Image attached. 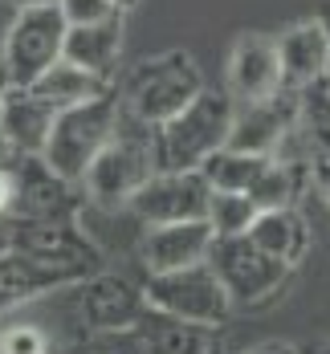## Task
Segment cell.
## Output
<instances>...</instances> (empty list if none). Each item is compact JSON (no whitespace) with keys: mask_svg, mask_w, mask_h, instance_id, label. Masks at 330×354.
<instances>
[{"mask_svg":"<svg viewBox=\"0 0 330 354\" xmlns=\"http://www.w3.org/2000/svg\"><path fill=\"white\" fill-rule=\"evenodd\" d=\"M163 171L159 167V139H155V127H147L139 118H131L127 110L118 114V127L110 142L98 151V159L90 163V171L82 179V187L107 204V208H127V200L143 187L147 179Z\"/></svg>","mask_w":330,"mask_h":354,"instance_id":"cell-1","label":"cell"},{"mask_svg":"<svg viewBox=\"0 0 330 354\" xmlns=\"http://www.w3.org/2000/svg\"><path fill=\"white\" fill-rule=\"evenodd\" d=\"M114 90H118V106L131 118H139L147 127H163L204 90V77L196 70L192 53L176 49V53H159V57L139 62Z\"/></svg>","mask_w":330,"mask_h":354,"instance_id":"cell-2","label":"cell"},{"mask_svg":"<svg viewBox=\"0 0 330 354\" xmlns=\"http://www.w3.org/2000/svg\"><path fill=\"white\" fill-rule=\"evenodd\" d=\"M232 110H237V102L228 94L200 90L176 118L155 127L159 167L163 171H200L208 155H217L220 147H228Z\"/></svg>","mask_w":330,"mask_h":354,"instance_id":"cell-3","label":"cell"},{"mask_svg":"<svg viewBox=\"0 0 330 354\" xmlns=\"http://www.w3.org/2000/svg\"><path fill=\"white\" fill-rule=\"evenodd\" d=\"M118 90H110L94 102H82V106L57 110L53 118V131H49V142L41 151V159L70 183H82L90 163L98 159V151L110 142L114 127H118Z\"/></svg>","mask_w":330,"mask_h":354,"instance_id":"cell-4","label":"cell"},{"mask_svg":"<svg viewBox=\"0 0 330 354\" xmlns=\"http://www.w3.org/2000/svg\"><path fill=\"white\" fill-rule=\"evenodd\" d=\"M143 297L151 310L159 314H172L180 322H192V326H208L217 330L220 322L228 318L232 301L224 293L220 277L212 273V265H187V269H176V273H155L147 277Z\"/></svg>","mask_w":330,"mask_h":354,"instance_id":"cell-5","label":"cell"},{"mask_svg":"<svg viewBox=\"0 0 330 354\" xmlns=\"http://www.w3.org/2000/svg\"><path fill=\"white\" fill-rule=\"evenodd\" d=\"M208 265L220 277V285H224V293H228L232 306L265 301L269 293H277L286 285V277H290V265H282L269 252H261L249 236H220V241H212Z\"/></svg>","mask_w":330,"mask_h":354,"instance_id":"cell-6","label":"cell"},{"mask_svg":"<svg viewBox=\"0 0 330 354\" xmlns=\"http://www.w3.org/2000/svg\"><path fill=\"white\" fill-rule=\"evenodd\" d=\"M66 29L70 25L57 8H21L4 45V57H0L8 86H33L66 53Z\"/></svg>","mask_w":330,"mask_h":354,"instance_id":"cell-7","label":"cell"},{"mask_svg":"<svg viewBox=\"0 0 330 354\" xmlns=\"http://www.w3.org/2000/svg\"><path fill=\"white\" fill-rule=\"evenodd\" d=\"M12 248L29 252L53 269H66L77 281L102 269V257H98L94 241L73 220H12Z\"/></svg>","mask_w":330,"mask_h":354,"instance_id":"cell-8","label":"cell"},{"mask_svg":"<svg viewBox=\"0 0 330 354\" xmlns=\"http://www.w3.org/2000/svg\"><path fill=\"white\" fill-rule=\"evenodd\" d=\"M208 179L200 171H155L143 187L127 200V212L139 216L147 228L155 224H183L208 216Z\"/></svg>","mask_w":330,"mask_h":354,"instance_id":"cell-9","label":"cell"},{"mask_svg":"<svg viewBox=\"0 0 330 354\" xmlns=\"http://www.w3.org/2000/svg\"><path fill=\"white\" fill-rule=\"evenodd\" d=\"M12 220H73L77 196L70 183L62 179L41 155H12Z\"/></svg>","mask_w":330,"mask_h":354,"instance_id":"cell-10","label":"cell"},{"mask_svg":"<svg viewBox=\"0 0 330 354\" xmlns=\"http://www.w3.org/2000/svg\"><path fill=\"white\" fill-rule=\"evenodd\" d=\"M73 289H77V314H82L90 334H98V330H131L147 310L143 285L127 281L118 273L98 269V273L82 277Z\"/></svg>","mask_w":330,"mask_h":354,"instance_id":"cell-11","label":"cell"},{"mask_svg":"<svg viewBox=\"0 0 330 354\" xmlns=\"http://www.w3.org/2000/svg\"><path fill=\"white\" fill-rule=\"evenodd\" d=\"M277 94H286L277 41L261 33H245L228 53V98L232 102H265Z\"/></svg>","mask_w":330,"mask_h":354,"instance_id":"cell-12","label":"cell"},{"mask_svg":"<svg viewBox=\"0 0 330 354\" xmlns=\"http://www.w3.org/2000/svg\"><path fill=\"white\" fill-rule=\"evenodd\" d=\"M212 241H217V232H212L208 220H183V224L147 228L143 245H139L147 277L176 273V269H187V265H204L208 252H212Z\"/></svg>","mask_w":330,"mask_h":354,"instance_id":"cell-13","label":"cell"},{"mask_svg":"<svg viewBox=\"0 0 330 354\" xmlns=\"http://www.w3.org/2000/svg\"><path fill=\"white\" fill-rule=\"evenodd\" d=\"M293 114H297V106L290 94H277L265 102H237L228 147L249 151V155H277L282 142L293 135Z\"/></svg>","mask_w":330,"mask_h":354,"instance_id":"cell-14","label":"cell"},{"mask_svg":"<svg viewBox=\"0 0 330 354\" xmlns=\"http://www.w3.org/2000/svg\"><path fill=\"white\" fill-rule=\"evenodd\" d=\"M77 277L66 273V269H53L45 261H37L21 248H8L0 257V318L29 306L45 293H57V289H73Z\"/></svg>","mask_w":330,"mask_h":354,"instance_id":"cell-15","label":"cell"},{"mask_svg":"<svg viewBox=\"0 0 330 354\" xmlns=\"http://www.w3.org/2000/svg\"><path fill=\"white\" fill-rule=\"evenodd\" d=\"M53 118L57 110L45 98H37L29 86H8L0 106V139L12 155H41L53 131Z\"/></svg>","mask_w":330,"mask_h":354,"instance_id":"cell-16","label":"cell"},{"mask_svg":"<svg viewBox=\"0 0 330 354\" xmlns=\"http://www.w3.org/2000/svg\"><path fill=\"white\" fill-rule=\"evenodd\" d=\"M62 57H70L73 66L114 82L118 57H122V12H114L107 21H94V25L66 29V53Z\"/></svg>","mask_w":330,"mask_h":354,"instance_id":"cell-17","label":"cell"},{"mask_svg":"<svg viewBox=\"0 0 330 354\" xmlns=\"http://www.w3.org/2000/svg\"><path fill=\"white\" fill-rule=\"evenodd\" d=\"M277 53H282L286 86H293V90L310 86V82H318V77L330 73V49H327V33H322L318 17L286 29L282 41H277Z\"/></svg>","mask_w":330,"mask_h":354,"instance_id":"cell-18","label":"cell"},{"mask_svg":"<svg viewBox=\"0 0 330 354\" xmlns=\"http://www.w3.org/2000/svg\"><path fill=\"white\" fill-rule=\"evenodd\" d=\"M29 90H33L37 98H45L53 110H70V106H82V102H94V98L110 94L114 82H107V77H98V73H90V70H82V66H73L70 57H57Z\"/></svg>","mask_w":330,"mask_h":354,"instance_id":"cell-19","label":"cell"},{"mask_svg":"<svg viewBox=\"0 0 330 354\" xmlns=\"http://www.w3.org/2000/svg\"><path fill=\"white\" fill-rule=\"evenodd\" d=\"M249 241L261 252H269L273 261L282 265H297L306 252H310V228L297 208H277V212H257L253 228H249Z\"/></svg>","mask_w":330,"mask_h":354,"instance_id":"cell-20","label":"cell"},{"mask_svg":"<svg viewBox=\"0 0 330 354\" xmlns=\"http://www.w3.org/2000/svg\"><path fill=\"white\" fill-rule=\"evenodd\" d=\"M139 338H143L147 354H208V326H192L172 314H159L147 306L143 318L135 322Z\"/></svg>","mask_w":330,"mask_h":354,"instance_id":"cell-21","label":"cell"},{"mask_svg":"<svg viewBox=\"0 0 330 354\" xmlns=\"http://www.w3.org/2000/svg\"><path fill=\"white\" fill-rule=\"evenodd\" d=\"M293 135L306 142V151H310V159L318 163V159H330V86L318 77V82H310V86H297V94H293Z\"/></svg>","mask_w":330,"mask_h":354,"instance_id":"cell-22","label":"cell"},{"mask_svg":"<svg viewBox=\"0 0 330 354\" xmlns=\"http://www.w3.org/2000/svg\"><path fill=\"white\" fill-rule=\"evenodd\" d=\"M273 163V155H249V151H232V147H220L217 155L204 159L200 176L208 179L212 192H253L257 179L265 176V167Z\"/></svg>","mask_w":330,"mask_h":354,"instance_id":"cell-23","label":"cell"},{"mask_svg":"<svg viewBox=\"0 0 330 354\" xmlns=\"http://www.w3.org/2000/svg\"><path fill=\"white\" fill-rule=\"evenodd\" d=\"M249 200L257 204V212L293 208V200H297V163L273 155V163L265 167V176L257 179V187L249 192Z\"/></svg>","mask_w":330,"mask_h":354,"instance_id":"cell-24","label":"cell"},{"mask_svg":"<svg viewBox=\"0 0 330 354\" xmlns=\"http://www.w3.org/2000/svg\"><path fill=\"white\" fill-rule=\"evenodd\" d=\"M204 220L212 224L217 241L220 236H249V228H253V220H257V204L245 192H212Z\"/></svg>","mask_w":330,"mask_h":354,"instance_id":"cell-25","label":"cell"},{"mask_svg":"<svg viewBox=\"0 0 330 354\" xmlns=\"http://www.w3.org/2000/svg\"><path fill=\"white\" fill-rule=\"evenodd\" d=\"M53 342L37 322H12L0 330V354H49Z\"/></svg>","mask_w":330,"mask_h":354,"instance_id":"cell-26","label":"cell"},{"mask_svg":"<svg viewBox=\"0 0 330 354\" xmlns=\"http://www.w3.org/2000/svg\"><path fill=\"white\" fill-rule=\"evenodd\" d=\"M82 354H147L139 330H98L90 334V342L82 346Z\"/></svg>","mask_w":330,"mask_h":354,"instance_id":"cell-27","label":"cell"},{"mask_svg":"<svg viewBox=\"0 0 330 354\" xmlns=\"http://www.w3.org/2000/svg\"><path fill=\"white\" fill-rule=\"evenodd\" d=\"M57 12L66 17V25H94V21H107L114 12H122V8H114L110 0H57Z\"/></svg>","mask_w":330,"mask_h":354,"instance_id":"cell-28","label":"cell"},{"mask_svg":"<svg viewBox=\"0 0 330 354\" xmlns=\"http://www.w3.org/2000/svg\"><path fill=\"white\" fill-rule=\"evenodd\" d=\"M17 4L12 0H0V57H4V45H8V33H12V25H17Z\"/></svg>","mask_w":330,"mask_h":354,"instance_id":"cell-29","label":"cell"},{"mask_svg":"<svg viewBox=\"0 0 330 354\" xmlns=\"http://www.w3.org/2000/svg\"><path fill=\"white\" fill-rule=\"evenodd\" d=\"M12 212V167L0 163V216Z\"/></svg>","mask_w":330,"mask_h":354,"instance_id":"cell-30","label":"cell"},{"mask_svg":"<svg viewBox=\"0 0 330 354\" xmlns=\"http://www.w3.org/2000/svg\"><path fill=\"white\" fill-rule=\"evenodd\" d=\"M310 171H314V183H318L322 200L330 204V159H318V163H310Z\"/></svg>","mask_w":330,"mask_h":354,"instance_id":"cell-31","label":"cell"},{"mask_svg":"<svg viewBox=\"0 0 330 354\" xmlns=\"http://www.w3.org/2000/svg\"><path fill=\"white\" fill-rule=\"evenodd\" d=\"M4 94H8V73L0 66V106H4ZM0 163H12V151L4 147V139H0Z\"/></svg>","mask_w":330,"mask_h":354,"instance_id":"cell-32","label":"cell"},{"mask_svg":"<svg viewBox=\"0 0 330 354\" xmlns=\"http://www.w3.org/2000/svg\"><path fill=\"white\" fill-rule=\"evenodd\" d=\"M12 248V220L8 216H0V257Z\"/></svg>","mask_w":330,"mask_h":354,"instance_id":"cell-33","label":"cell"},{"mask_svg":"<svg viewBox=\"0 0 330 354\" xmlns=\"http://www.w3.org/2000/svg\"><path fill=\"white\" fill-rule=\"evenodd\" d=\"M17 8H57V0H12Z\"/></svg>","mask_w":330,"mask_h":354,"instance_id":"cell-34","label":"cell"},{"mask_svg":"<svg viewBox=\"0 0 330 354\" xmlns=\"http://www.w3.org/2000/svg\"><path fill=\"white\" fill-rule=\"evenodd\" d=\"M318 25H322V33H327V49H330V4L318 12Z\"/></svg>","mask_w":330,"mask_h":354,"instance_id":"cell-35","label":"cell"},{"mask_svg":"<svg viewBox=\"0 0 330 354\" xmlns=\"http://www.w3.org/2000/svg\"><path fill=\"white\" fill-rule=\"evenodd\" d=\"M253 354H297L293 346H261V351H253Z\"/></svg>","mask_w":330,"mask_h":354,"instance_id":"cell-36","label":"cell"},{"mask_svg":"<svg viewBox=\"0 0 330 354\" xmlns=\"http://www.w3.org/2000/svg\"><path fill=\"white\" fill-rule=\"evenodd\" d=\"M310 354H330V342H322V346H314Z\"/></svg>","mask_w":330,"mask_h":354,"instance_id":"cell-37","label":"cell"},{"mask_svg":"<svg viewBox=\"0 0 330 354\" xmlns=\"http://www.w3.org/2000/svg\"><path fill=\"white\" fill-rule=\"evenodd\" d=\"M110 4H114V8H127V4H131V0H110Z\"/></svg>","mask_w":330,"mask_h":354,"instance_id":"cell-38","label":"cell"},{"mask_svg":"<svg viewBox=\"0 0 330 354\" xmlns=\"http://www.w3.org/2000/svg\"><path fill=\"white\" fill-rule=\"evenodd\" d=\"M322 82H327V86H330V73H327V77H322Z\"/></svg>","mask_w":330,"mask_h":354,"instance_id":"cell-39","label":"cell"}]
</instances>
